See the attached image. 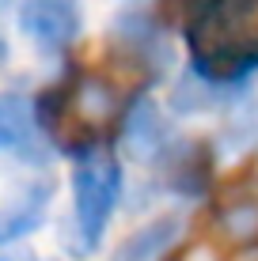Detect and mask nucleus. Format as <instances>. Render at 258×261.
I'll use <instances>...</instances> for the list:
<instances>
[{
    "mask_svg": "<svg viewBox=\"0 0 258 261\" xmlns=\"http://www.w3.org/2000/svg\"><path fill=\"white\" fill-rule=\"evenodd\" d=\"M0 151L31 163L46 159V137L38 125V106L19 91H0Z\"/></svg>",
    "mask_w": 258,
    "mask_h": 261,
    "instance_id": "20e7f679",
    "label": "nucleus"
},
{
    "mask_svg": "<svg viewBox=\"0 0 258 261\" xmlns=\"http://www.w3.org/2000/svg\"><path fill=\"white\" fill-rule=\"evenodd\" d=\"M179 227H182L179 216H171V212L159 216V220L145 223V227L129 231V235L114 246L110 261H156V257H163L167 250H171V242L179 239Z\"/></svg>",
    "mask_w": 258,
    "mask_h": 261,
    "instance_id": "423d86ee",
    "label": "nucleus"
},
{
    "mask_svg": "<svg viewBox=\"0 0 258 261\" xmlns=\"http://www.w3.org/2000/svg\"><path fill=\"white\" fill-rule=\"evenodd\" d=\"M171 148H175L171 121L163 118V110L152 98L140 95L122 121V151L137 163H159V159L171 155Z\"/></svg>",
    "mask_w": 258,
    "mask_h": 261,
    "instance_id": "7ed1b4c3",
    "label": "nucleus"
},
{
    "mask_svg": "<svg viewBox=\"0 0 258 261\" xmlns=\"http://www.w3.org/2000/svg\"><path fill=\"white\" fill-rule=\"evenodd\" d=\"M53 201V178H34V182L19 186L0 208V242H15L31 235L34 227H42Z\"/></svg>",
    "mask_w": 258,
    "mask_h": 261,
    "instance_id": "39448f33",
    "label": "nucleus"
},
{
    "mask_svg": "<svg viewBox=\"0 0 258 261\" xmlns=\"http://www.w3.org/2000/svg\"><path fill=\"white\" fill-rule=\"evenodd\" d=\"M19 31L38 49H68L84 31V8L80 0H19Z\"/></svg>",
    "mask_w": 258,
    "mask_h": 261,
    "instance_id": "f03ea898",
    "label": "nucleus"
},
{
    "mask_svg": "<svg viewBox=\"0 0 258 261\" xmlns=\"http://www.w3.org/2000/svg\"><path fill=\"white\" fill-rule=\"evenodd\" d=\"M122 197V167L110 151L91 148L80 151L73 167V220H68L65 246L73 257H87L103 246L106 223Z\"/></svg>",
    "mask_w": 258,
    "mask_h": 261,
    "instance_id": "f257e3e1",
    "label": "nucleus"
},
{
    "mask_svg": "<svg viewBox=\"0 0 258 261\" xmlns=\"http://www.w3.org/2000/svg\"><path fill=\"white\" fill-rule=\"evenodd\" d=\"M0 261H34L31 250H8V254H0Z\"/></svg>",
    "mask_w": 258,
    "mask_h": 261,
    "instance_id": "0eeeda50",
    "label": "nucleus"
}]
</instances>
